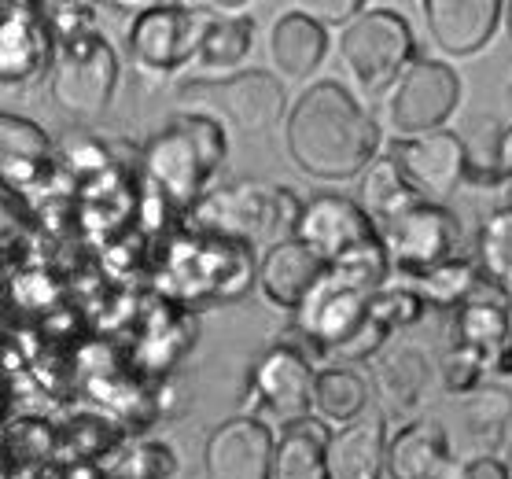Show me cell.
I'll use <instances>...</instances> for the list:
<instances>
[{
	"mask_svg": "<svg viewBox=\"0 0 512 479\" xmlns=\"http://www.w3.org/2000/svg\"><path fill=\"white\" fill-rule=\"evenodd\" d=\"M291 163L314 181H350L380 159L384 129L339 82H314L284 122Z\"/></svg>",
	"mask_w": 512,
	"mask_h": 479,
	"instance_id": "6da1fadb",
	"label": "cell"
},
{
	"mask_svg": "<svg viewBox=\"0 0 512 479\" xmlns=\"http://www.w3.org/2000/svg\"><path fill=\"white\" fill-rule=\"evenodd\" d=\"M229 144L222 122L214 115H177L140 148V170L166 207L192 214L214 192V177L222 170Z\"/></svg>",
	"mask_w": 512,
	"mask_h": 479,
	"instance_id": "7a4b0ae2",
	"label": "cell"
},
{
	"mask_svg": "<svg viewBox=\"0 0 512 479\" xmlns=\"http://www.w3.org/2000/svg\"><path fill=\"white\" fill-rule=\"evenodd\" d=\"M303 199L284 185H269V181H236L229 188H214L196 211V233L222 236L247 244L251 251L266 255L269 247L295 240L299 218H303Z\"/></svg>",
	"mask_w": 512,
	"mask_h": 479,
	"instance_id": "3957f363",
	"label": "cell"
},
{
	"mask_svg": "<svg viewBox=\"0 0 512 479\" xmlns=\"http://www.w3.org/2000/svg\"><path fill=\"white\" fill-rule=\"evenodd\" d=\"M339 59L365 93H387L417 63V41L395 8H365L339 37Z\"/></svg>",
	"mask_w": 512,
	"mask_h": 479,
	"instance_id": "277c9868",
	"label": "cell"
},
{
	"mask_svg": "<svg viewBox=\"0 0 512 479\" xmlns=\"http://www.w3.org/2000/svg\"><path fill=\"white\" fill-rule=\"evenodd\" d=\"M461 74L443 59L420 56L384 96V126L395 141L446 129V118L461 104Z\"/></svg>",
	"mask_w": 512,
	"mask_h": 479,
	"instance_id": "5b68a950",
	"label": "cell"
},
{
	"mask_svg": "<svg viewBox=\"0 0 512 479\" xmlns=\"http://www.w3.org/2000/svg\"><path fill=\"white\" fill-rule=\"evenodd\" d=\"M214 15L207 8H188V4H152L133 15L126 34L129 59L144 74H177L181 67L196 63L203 37L210 30Z\"/></svg>",
	"mask_w": 512,
	"mask_h": 479,
	"instance_id": "8992f818",
	"label": "cell"
},
{
	"mask_svg": "<svg viewBox=\"0 0 512 479\" xmlns=\"http://www.w3.org/2000/svg\"><path fill=\"white\" fill-rule=\"evenodd\" d=\"M317 373H321V365L303 347L273 339L247 373L244 417H255V409H266V413L280 417V424L314 417Z\"/></svg>",
	"mask_w": 512,
	"mask_h": 479,
	"instance_id": "52a82bcc",
	"label": "cell"
},
{
	"mask_svg": "<svg viewBox=\"0 0 512 479\" xmlns=\"http://www.w3.org/2000/svg\"><path fill=\"white\" fill-rule=\"evenodd\" d=\"M115 89L118 56L115 48L107 45L104 34L59 45L56 67H52V78H48V93H52V104L59 111L82 118V122L100 118L115 100Z\"/></svg>",
	"mask_w": 512,
	"mask_h": 479,
	"instance_id": "ba28073f",
	"label": "cell"
},
{
	"mask_svg": "<svg viewBox=\"0 0 512 479\" xmlns=\"http://www.w3.org/2000/svg\"><path fill=\"white\" fill-rule=\"evenodd\" d=\"M384 247L391 255L395 273H402L406 281H420L435 273L439 266L454 262L461 255V222L457 214L443 203H417L413 211H406L398 222L380 229Z\"/></svg>",
	"mask_w": 512,
	"mask_h": 479,
	"instance_id": "9c48e42d",
	"label": "cell"
},
{
	"mask_svg": "<svg viewBox=\"0 0 512 479\" xmlns=\"http://www.w3.org/2000/svg\"><path fill=\"white\" fill-rule=\"evenodd\" d=\"M185 96H192V100L207 96L240 133H269L280 118L291 115L284 82L266 71H236L229 78L192 82Z\"/></svg>",
	"mask_w": 512,
	"mask_h": 479,
	"instance_id": "30bf717a",
	"label": "cell"
},
{
	"mask_svg": "<svg viewBox=\"0 0 512 479\" xmlns=\"http://www.w3.org/2000/svg\"><path fill=\"white\" fill-rule=\"evenodd\" d=\"M295 240H303L310 251H317L328 266H336L347 255H354L358 247L376 244L384 236H380V225L369 218V211L358 199L325 192V196L306 199Z\"/></svg>",
	"mask_w": 512,
	"mask_h": 479,
	"instance_id": "8fae6325",
	"label": "cell"
},
{
	"mask_svg": "<svg viewBox=\"0 0 512 479\" xmlns=\"http://www.w3.org/2000/svg\"><path fill=\"white\" fill-rule=\"evenodd\" d=\"M0 12V82L26 85L41 74H52L59 45L45 19V4L8 0Z\"/></svg>",
	"mask_w": 512,
	"mask_h": 479,
	"instance_id": "7c38bea8",
	"label": "cell"
},
{
	"mask_svg": "<svg viewBox=\"0 0 512 479\" xmlns=\"http://www.w3.org/2000/svg\"><path fill=\"white\" fill-rule=\"evenodd\" d=\"M387 155L402 166V174L413 181V188L428 203L454 196L457 188L468 181V166H472L468 144L457 137L454 129H435V133H424V137L395 141Z\"/></svg>",
	"mask_w": 512,
	"mask_h": 479,
	"instance_id": "4fadbf2b",
	"label": "cell"
},
{
	"mask_svg": "<svg viewBox=\"0 0 512 479\" xmlns=\"http://www.w3.org/2000/svg\"><path fill=\"white\" fill-rule=\"evenodd\" d=\"M277 435L266 421L236 413L203 443V479H273Z\"/></svg>",
	"mask_w": 512,
	"mask_h": 479,
	"instance_id": "5bb4252c",
	"label": "cell"
},
{
	"mask_svg": "<svg viewBox=\"0 0 512 479\" xmlns=\"http://www.w3.org/2000/svg\"><path fill=\"white\" fill-rule=\"evenodd\" d=\"M424 23L431 41L446 56H476L479 48L490 45L498 34V23L505 19L501 0H424Z\"/></svg>",
	"mask_w": 512,
	"mask_h": 479,
	"instance_id": "9a60e30c",
	"label": "cell"
},
{
	"mask_svg": "<svg viewBox=\"0 0 512 479\" xmlns=\"http://www.w3.org/2000/svg\"><path fill=\"white\" fill-rule=\"evenodd\" d=\"M325 273L328 262L317 251H310L303 240H284V244L269 247L258 262V292L277 310L299 314V306L325 281Z\"/></svg>",
	"mask_w": 512,
	"mask_h": 479,
	"instance_id": "2e32d148",
	"label": "cell"
},
{
	"mask_svg": "<svg viewBox=\"0 0 512 479\" xmlns=\"http://www.w3.org/2000/svg\"><path fill=\"white\" fill-rule=\"evenodd\" d=\"M387 413L369 409L347 428H336L328 439V476L332 479H380L387 472Z\"/></svg>",
	"mask_w": 512,
	"mask_h": 479,
	"instance_id": "e0dca14e",
	"label": "cell"
},
{
	"mask_svg": "<svg viewBox=\"0 0 512 479\" xmlns=\"http://www.w3.org/2000/svg\"><path fill=\"white\" fill-rule=\"evenodd\" d=\"M454 454L443 421H409L391 435L387 476L391 479H454Z\"/></svg>",
	"mask_w": 512,
	"mask_h": 479,
	"instance_id": "ac0fdd59",
	"label": "cell"
},
{
	"mask_svg": "<svg viewBox=\"0 0 512 479\" xmlns=\"http://www.w3.org/2000/svg\"><path fill=\"white\" fill-rule=\"evenodd\" d=\"M328 56V26H321L303 8L284 12L269 30V59L280 78L306 82Z\"/></svg>",
	"mask_w": 512,
	"mask_h": 479,
	"instance_id": "d6986e66",
	"label": "cell"
},
{
	"mask_svg": "<svg viewBox=\"0 0 512 479\" xmlns=\"http://www.w3.org/2000/svg\"><path fill=\"white\" fill-rule=\"evenodd\" d=\"M0 159H4V181L15 192L45 185L52 174V141L45 129L23 115L4 111L0 115Z\"/></svg>",
	"mask_w": 512,
	"mask_h": 479,
	"instance_id": "ffe728a7",
	"label": "cell"
},
{
	"mask_svg": "<svg viewBox=\"0 0 512 479\" xmlns=\"http://www.w3.org/2000/svg\"><path fill=\"white\" fill-rule=\"evenodd\" d=\"M509 332H512V292H505L494 281H483L476 288V295L461 310H454V332H450L454 339L450 343L494 354L509 339Z\"/></svg>",
	"mask_w": 512,
	"mask_h": 479,
	"instance_id": "44dd1931",
	"label": "cell"
},
{
	"mask_svg": "<svg viewBox=\"0 0 512 479\" xmlns=\"http://www.w3.org/2000/svg\"><path fill=\"white\" fill-rule=\"evenodd\" d=\"M431 384L428 354L417 347H398L387 358L376 362L373 391L380 398L387 417H409L424 402V391Z\"/></svg>",
	"mask_w": 512,
	"mask_h": 479,
	"instance_id": "7402d4cb",
	"label": "cell"
},
{
	"mask_svg": "<svg viewBox=\"0 0 512 479\" xmlns=\"http://www.w3.org/2000/svg\"><path fill=\"white\" fill-rule=\"evenodd\" d=\"M328 439L332 428L317 417L291 421L280 428L273 479H332L328 476Z\"/></svg>",
	"mask_w": 512,
	"mask_h": 479,
	"instance_id": "603a6c76",
	"label": "cell"
},
{
	"mask_svg": "<svg viewBox=\"0 0 512 479\" xmlns=\"http://www.w3.org/2000/svg\"><path fill=\"white\" fill-rule=\"evenodd\" d=\"M358 203L369 211V218L384 229V225L398 222L406 211H413L417 203H424V196L413 188V181L402 174V166H398L391 155H380V159L361 174Z\"/></svg>",
	"mask_w": 512,
	"mask_h": 479,
	"instance_id": "cb8c5ba5",
	"label": "cell"
},
{
	"mask_svg": "<svg viewBox=\"0 0 512 479\" xmlns=\"http://www.w3.org/2000/svg\"><path fill=\"white\" fill-rule=\"evenodd\" d=\"M369 413V384L350 365H321L314 387V417L332 432Z\"/></svg>",
	"mask_w": 512,
	"mask_h": 479,
	"instance_id": "d4e9b609",
	"label": "cell"
},
{
	"mask_svg": "<svg viewBox=\"0 0 512 479\" xmlns=\"http://www.w3.org/2000/svg\"><path fill=\"white\" fill-rule=\"evenodd\" d=\"M461 421L476 457H498L512 421V391L501 384H483L476 395L461 398Z\"/></svg>",
	"mask_w": 512,
	"mask_h": 479,
	"instance_id": "484cf974",
	"label": "cell"
},
{
	"mask_svg": "<svg viewBox=\"0 0 512 479\" xmlns=\"http://www.w3.org/2000/svg\"><path fill=\"white\" fill-rule=\"evenodd\" d=\"M126 443V428L107 413H78L59 428V457L70 465H104Z\"/></svg>",
	"mask_w": 512,
	"mask_h": 479,
	"instance_id": "4316f807",
	"label": "cell"
},
{
	"mask_svg": "<svg viewBox=\"0 0 512 479\" xmlns=\"http://www.w3.org/2000/svg\"><path fill=\"white\" fill-rule=\"evenodd\" d=\"M251 48H255V19L251 15H214L196 56V67L229 78L251 56Z\"/></svg>",
	"mask_w": 512,
	"mask_h": 479,
	"instance_id": "83f0119b",
	"label": "cell"
},
{
	"mask_svg": "<svg viewBox=\"0 0 512 479\" xmlns=\"http://www.w3.org/2000/svg\"><path fill=\"white\" fill-rule=\"evenodd\" d=\"M100 468L107 472V479H174L177 454L174 446L163 443V439L133 435Z\"/></svg>",
	"mask_w": 512,
	"mask_h": 479,
	"instance_id": "f1b7e54d",
	"label": "cell"
},
{
	"mask_svg": "<svg viewBox=\"0 0 512 479\" xmlns=\"http://www.w3.org/2000/svg\"><path fill=\"white\" fill-rule=\"evenodd\" d=\"M483 281L487 277H483L476 258H454V262H446V266H439L435 273H428V277H420L413 284H417V292L424 295V303L431 310L454 314V310H461L476 295V288Z\"/></svg>",
	"mask_w": 512,
	"mask_h": 479,
	"instance_id": "f546056e",
	"label": "cell"
},
{
	"mask_svg": "<svg viewBox=\"0 0 512 479\" xmlns=\"http://www.w3.org/2000/svg\"><path fill=\"white\" fill-rule=\"evenodd\" d=\"M476 262L483 269V277L501 284L505 292H512V207H498L490 211L479 225L476 236Z\"/></svg>",
	"mask_w": 512,
	"mask_h": 479,
	"instance_id": "4dcf8cb0",
	"label": "cell"
},
{
	"mask_svg": "<svg viewBox=\"0 0 512 479\" xmlns=\"http://www.w3.org/2000/svg\"><path fill=\"white\" fill-rule=\"evenodd\" d=\"M431 306L424 303V295L417 292V284H387L373 295L369 303V314L387 328V332H402V328H413L424 321Z\"/></svg>",
	"mask_w": 512,
	"mask_h": 479,
	"instance_id": "1f68e13d",
	"label": "cell"
},
{
	"mask_svg": "<svg viewBox=\"0 0 512 479\" xmlns=\"http://www.w3.org/2000/svg\"><path fill=\"white\" fill-rule=\"evenodd\" d=\"M8 457L15 465H45L59 457V428L41 417H23L8 424Z\"/></svg>",
	"mask_w": 512,
	"mask_h": 479,
	"instance_id": "d6a6232c",
	"label": "cell"
},
{
	"mask_svg": "<svg viewBox=\"0 0 512 479\" xmlns=\"http://www.w3.org/2000/svg\"><path fill=\"white\" fill-rule=\"evenodd\" d=\"M487 369H490V354L472 351V347H457V343H450V351H446L443 362H439L443 387L457 398L476 395L479 387H483V376H487Z\"/></svg>",
	"mask_w": 512,
	"mask_h": 479,
	"instance_id": "836d02e7",
	"label": "cell"
},
{
	"mask_svg": "<svg viewBox=\"0 0 512 479\" xmlns=\"http://www.w3.org/2000/svg\"><path fill=\"white\" fill-rule=\"evenodd\" d=\"M59 155H63V166L78 181H89V177H104L111 170V152L100 137H93L89 129H67V137L59 144Z\"/></svg>",
	"mask_w": 512,
	"mask_h": 479,
	"instance_id": "e575fe53",
	"label": "cell"
},
{
	"mask_svg": "<svg viewBox=\"0 0 512 479\" xmlns=\"http://www.w3.org/2000/svg\"><path fill=\"white\" fill-rule=\"evenodd\" d=\"M45 19L56 34V45H70V41L100 34L96 8H89V4H45Z\"/></svg>",
	"mask_w": 512,
	"mask_h": 479,
	"instance_id": "d590c367",
	"label": "cell"
},
{
	"mask_svg": "<svg viewBox=\"0 0 512 479\" xmlns=\"http://www.w3.org/2000/svg\"><path fill=\"white\" fill-rule=\"evenodd\" d=\"M303 12L314 15L321 26H339V23L350 26L365 12V4H361V0H310Z\"/></svg>",
	"mask_w": 512,
	"mask_h": 479,
	"instance_id": "8d00e7d4",
	"label": "cell"
},
{
	"mask_svg": "<svg viewBox=\"0 0 512 479\" xmlns=\"http://www.w3.org/2000/svg\"><path fill=\"white\" fill-rule=\"evenodd\" d=\"M454 479H509V465L498 457H468L465 465H457Z\"/></svg>",
	"mask_w": 512,
	"mask_h": 479,
	"instance_id": "74e56055",
	"label": "cell"
},
{
	"mask_svg": "<svg viewBox=\"0 0 512 479\" xmlns=\"http://www.w3.org/2000/svg\"><path fill=\"white\" fill-rule=\"evenodd\" d=\"M494 163L498 170L505 174V181L512 185V122L498 133V141H494Z\"/></svg>",
	"mask_w": 512,
	"mask_h": 479,
	"instance_id": "f35d334b",
	"label": "cell"
},
{
	"mask_svg": "<svg viewBox=\"0 0 512 479\" xmlns=\"http://www.w3.org/2000/svg\"><path fill=\"white\" fill-rule=\"evenodd\" d=\"M490 373L501 376V380H509V376H512V332H509V339L501 343L498 351L490 354Z\"/></svg>",
	"mask_w": 512,
	"mask_h": 479,
	"instance_id": "ab89813d",
	"label": "cell"
},
{
	"mask_svg": "<svg viewBox=\"0 0 512 479\" xmlns=\"http://www.w3.org/2000/svg\"><path fill=\"white\" fill-rule=\"evenodd\" d=\"M505 23H509V37H512V4H505Z\"/></svg>",
	"mask_w": 512,
	"mask_h": 479,
	"instance_id": "60d3db41",
	"label": "cell"
},
{
	"mask_svg": "<svg viewBox=\"0 0 512 479\" xmlns=\"http://www.w3.org/2000/svg\"><path fill=\"white\" fill-rule=\"evenodd\" d=\"M505 100H509V107H512V85H509V93H505Z\"/></svg>",
	"mask_w": 512,
	"mask_h": 479,
	"instance_id": "b9f144b4",
	"label": "cell"
},
{
	"mask_svg": "<svg viewBox=\"0 0 512 479\" xmlns=\"http://www.w3.org/2000/svg\"><path fill=\"white\" fill-rule=\"evenodd\" d=\"M509 207H512V185H509Z\"/></svg>",
	"mask_w": 512,
	"mask_h": 479,
	"instance_id": "7bdbcfd3",
	"label": "cell"
},
{
	"mask_svg": "<svg viewBox=\"0 0 512 479\" xmlns=\"http://www.w3.org/2000/svg\"><path fill=\"white\" fill-rule=\"evenodd\" d=\"M509 479H512V465H509Z\"/></svg>",
	"mask_w": 512,
	"mask_h": 479,
	"instance_id": "ee69618b",
	"label": "cell"
}]
</instances>
